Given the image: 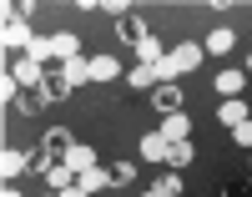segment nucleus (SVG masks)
Segmentation results:
<instances>
[{"label": "nucleus", "mask_w": 252, "mask_h": 197, "mask_svg": "<svg viewBox=\"0 0 252 197\" xmlns=\"http://www.w3.org/2000/svg\"><path fill=\"white\" fill-rule=\"evenodd\" d=\"M46 182H51V187H56V192H71V187H76V182H81V172H76V167H71V162H56V167H51V172H46Z\"/></svg>", "instance_id": "nucleus-11"}, {"label": "nucleus", "mask_w": 252, "mask_h": 197, "mask_svg": "<svg viewBox=\"0 0 252 197\" xmlns=\"http://www.w3.org/2000/svg\"><path fill=\"white\" fill-rule=\"evenodd\" d=\"M217 121H222V126H242V121H247V101H242V96H232V101H222V112H217Z\"/></svg>", "instance_id": "nucleus-16"}, {"label": "nucleus", "mask_w": 252, "mask_h": 197, "mask_svg": "<svg viewBox=\"0 0 252 197\" xmlns=\"http://www.w3.org/2000/svg\"><path fill=\"white\" fill-rule=\"evenodd\" d=\"M152 106H157L161 117H177V112H182V91H177V81L157 86V91H152Z\"/></svg>", "instance_id": "nucleus-4"}, {"label": "nucleus", "mask_w": 252, "mask_h": 197, "mask_svg": "<svg viewBox=\"0 0 252 197\" xmlns=\"http://www.w3.org/2000/svg\"><path fill=\"white\" fill-rule=\"evenodd\" d=\"M26 56H31V61H40V66H46V61H56V51H51V40H46V36H35Z\"/></svg>", "instance_id": "nucleus-25"}, {"label": "nucleus", "mask_w": 252, "mask_h": 197, "mask_svg": "<svg viewBox=\"0 0 252 197\" xmlns=\"http://www.w3.org/2000/svg\"><path fill=\"white\" fill-rule=\"evenodd\" d=\"M76 187H81V192H101V187H111V177H106V167L96 162V167L81 172V182H76Z\"/></svg>", "instance_id": "nucleus-18"}, {"label": "nucleus", "mask_w": 252, "mask_h": 197, "mask_svg": "<svg viewBox=\"0 0 252 197\" xmlns=\"http://www.w3.org/2000/svg\"><path fill=\"white\" fill-rule=\"evenodd\" d=\"M40 86H46V96H51V101H66V96L76 91V86H71V76L61 71V66H46V81H40Z\"/></svg>", "instance_id": "nucleus-5"}, {"label": "nucleus", "mask_w": 252, "mask_h": 197, "mask_svg": "<svg viewBox=\"0 0 252 197\" xmlns=\"http://www.w3.org/2000/svg\"><path fill=\"white\" fill-rule=\"evenodd\" d=\"M136 56H141V66H157V61H166V51L157 46V40H152V36H146V40H141V46H136Z\"/></svg>", "instance_id": "nucleus-24"}, {"label": "nucleus", "mask_w": 252, "mask_h": 197, "mask_svg": "<svg viewBox=\"0 0 252 197\" xmlns=\"http://www.w3.org/2000/svg\"><path fill=\"white\" fill-rule=\"evenodd\" d=\"M166 147H172V142H166L161 131H146V137H141V157H146V162H161V167H166Z\"/></svg>", "instance_id": "nucleus-13"}, {"label": "nucleus", "mask_w": 252, "mask_h": 197, "mask_svg": "<svg viewBox=\"0 0 252 197\" xmlns=\"http://www.w3.org/2000/svg\"><path fill=\"white\" fill-rule=\"evenodd\" d=\"M0 197H20V192H15V187H10V182H5V192H0Z\"/></svg>", "instance_id": "nucleus-29"}, {"label": "nucleus", "mask_w": 252, "mask_h": 197, "mask_svg": "<svg viewBox=\"0 0 252 197\" xmlns=\"http://www.w3.org/2000/svg\"><path fill=\"white\" fill-rule=\"evenodd\" d=\"M51 51H56V61H51V66H66V61H76V56H81V40H76L71 31H56V36H51Z\"/></svg>", "instance_id": "nucleus-6"}, {"label": "nucleus", "mask_w": 252, "mask_h": 197, "mask_svg": "<svg viewBox=\"0 0 252 197\" xmlns=\"http://www.w3.org/2000/svg\"><path fill=\"white\" fill-rule=\"evenodd\" d=\"M126 81H131V91H157V86H166L157 66H136V71H126Z\"/></svg>", "instance_id": "nucleus-10"}, {"label": "nucleus", "mask_w": 252, "mask_h": 197, "mask_svg": "<svg viewBox=\"0 0 252 197\" xmlns=\"http://www.w3.org/2000/svg\"><path fill=\"white\" fill-rule=\"evenodd\" d=\"M10 76H15V86H40V81H46V66H40V61H15L10 66Z\"/></svg>", "instance_id": "nucleus-7"}, {"label": "nucleus", "mask_w": 252, "mask_h": 197, "mask_svg": "<svg viewBox=\"0 0 252 197\" xmlns=\"http://www.w3.org/2000/svg\"><path fill=\"white\" fill-rule=\"evenodd\" d=\"M247 76H252V56H247Z\"/></svg>", "instance_id": "nucleus-30"}, {"label": "nucleus", "mask_w": 252, "mask_h": 197, "mask_svg": "<svg viewBox=\"0 0 252 197\" xmlns=\"http://www.w3.org/2000/svg\"><path fill=\"white\" fill-rule=\"evenodd\" d=\"M56 197H66V192H56Z\"/></svg>", "instance_id": "nucleus-32"}, {"label": "nucleus", "mask_w": 252, "mask_h": 197, "mask_svg": "<svg viewBox=\"0 0 252 197\" xmlns=\"http://www.w3.org/2000/svg\"><path fill=\"white\" fill-rule=\"evenodd\" d=\"M15 106H20V112H31V117H40V112L51 106V96H46V86H20V91H15Z\"/></svg>", "instance_id": "nucleus-3"}, {"label": "nucleus", "mask_w": 252, "mask_h": 197, "mask_svg": "<svg viewBox=\"0 0 252 197\" xmlns=\"http://www.w3.org/2000/svg\"><path fill=\"white\" fill-rule=\"evenodd\" d=\"M232 142H237V147H252V117H247L242 126H232Z\"/></svg>", "instance_id": "nucleus-27"}, {"label": "nucleus", "mask_w": 252, "mask_h": 197, "mask_svg": "<svg viewBox=\"0 0 252 197\" xmlns=\"http://www.w3.org/2000/svg\"><path fill=\"white\" fill-rule=\"evenodd\" d=\"M242 86H247V71H217V91L232 101V96H242Z\"/></svg>", "instance_id": "nucleus-15"}, {"label": "nucleus", "mask_w": 252, "mask_h": 197, "mask_svg": "<svg viewBox=\"0 0 252 197\" xmlns=\"http://www.w3.org/2000/svg\"><path fill=\"white\" fill-rule=\"evenodd\" d=\"M61 71L71 76V86H86V81H91V56H76V61L61 66Z\"/></svg>", "instance_id": "nucleus-19"}, {"label": "nucleus", "mask_w": 252, "mask_h": 197, "mask_svg": "<svg viewBox=\"0 0 252 197\" xmlns=\"http://www.w3.org/2000/svg\"><path fill=\"white\" fill-rule=\"evenodd\" d=\"M232 31H212V36H207V51H212V56H227V51H232Z\"/></svg>", "instance_id": "nucleus-21"}, {"label": "nucleus", "mask_w": 252, "mask_h": 197, "mask_svg": "<svg viewBox=\"0 0 252 197\" xmlns=\"http://www.w3.org/2000/svg\"><path fill=\"white\" fill-rule=\"evenodd\" d=\"M161 137H166V142H182V137H187V117H182V112L166 117V121H161Z\"/></svg>", "instance_id": "nucleus-22"}, {"label": "nucleus", "mask_w": 252, "mask_h": 197, "mask_svg": "<svg viewBox=\"0 0 252 197\" xmlns=\"http://www.w3.org/2000/svg\"><path fill=\"white\" fill-rule=\"evenodd\" d=\"M116 40H126V46H141V40H146V20H141L136 10H126V15L116 20Z\"/></svg>", "instance_id": "nucleus-2"}, {"label": "nucleus", "mask_w": 252, "mask_h": 197, "mask_svg": "<svg viewBox=\"0 0 252 197\" xmlns=\"http://www.w3.org/2000/svg\"><path fill=\"white\" fill-rule=\"evenodd\" d=\"M192 157H197V152H192V142H187V137H182V142H172V147H166V167H172V172H182V167L192 162Z\"/></svg>", "instance_id": "nucleus-17"}, {"label": "nucleus", "mask_w": 252, "mask_h": 197, "mask_svg": "<svg viewBox=\"0 0 252 197\" xmlns=\"http://www.w3.org/2000/svg\"><path fill=\"white\" fill-rule=\"evenodd\" d=\"M66 162H71L76 172H86V167H96V152H91V147H81V142H76V147H71V157H66Z\"/></svg>", "instance_id": "nucleus-23"}, {"label": "nucleus", "mask_w": 252, "mask_h": 197, "mask_svg": "<svg viewBox=\"0 0 252 197\" xmlns=\"http://www.w3.org/2000/svg\"><path fill=\"white\" fill-rule=\"evenodd\" d=\"M0 172H5V182H10V177H20V172H31V152L5 147V152H0Z\"/></svg>", "instance_id": "nucleus-9"}, {"label": "nucleus", "mask_w": 252, "mask_h": 197, "mask_svg": "<svg viewBox=\"0 0 252 197\" xmlns=\"http://www.w3.org/2000/svg\"><path fill=\"white\" fill-rule=\"evenodd\" d=\"M71 147H76V142H71V131H61V126H51L46 137H40V152H46L51 162H66V157H71Z\"/></svg>", "instance_id": "nucleus-1"}, {"label": "nucleus", "mask_w": 252, "mask_h": 197, "mask_svg": "<svg viewBox=\"0 0 252 197\" xmlns=\"http://www.w3.org/2000/svg\"><path fill=\"white\" fill-rule=\"evenodd\" d=\"M157 192H161V197H182V177H177V172H166V177L157 182Z\"/></svg>", "instance_id": "nucleus-26"}, {"label": "nucleus", "mask_w": 252, "mask_h": 197, "mask_svg": "<svg viewBox=\"0 0 252 197\" xmlns=\"http://www.w3.org/2000/svg\"><path fill=\"white\" fill-rule=\"evenodd\" d=\"M106 177H111V187H131V182H136V167H131V162H111Z\"/></svg>", "instance_id": "nucleus-20"}, {"label": "nucleus", "mask_w": 252, "mask_h": 197, "mask_svg": "<svg viewBox=\"0 0 252 197\" xmlns=\"http://www.w3.org/2000/svg\"><path fill=\"white\" fill-rule=\"evenodd\" d=\"M146 197H161V192H157V187H152V192H146Z\"/></svg>", "instance_id": "nucleus-31"}, {"label": "nucleus", "mask_w": 252, "mask_h": 197, "mask_svg": "<svg viewBox=\"0 0 252 197\" xmlns=\"http://www.w3.org/2000/svg\"><path fill=\"white\" fill-rule=\"evenodd\" d=\"M116 76H126L116 56H91V81H116Z\"/></svg>", "instance_id": "nucleus-14"}, {"label": "nucleus", "mask_w": 252, "mask_h": 197, "mask_svg": "<svg viewBox=\"0 0 252 197\" xmlns=\"http://www.w3.org/2000/svg\"><path fill=\"white\" fill-rule=\"evenodd\" d=\"M166 61H172V71H177V76H182V71H197V66H202V46H192V40H187V46H177Z\"/></svg>", "instance_id": "nucleus-8"}, {"label": "nucleus", "mask_w": 252, "mask_h": 197, "mask_svg": "<svg viewBox=\"0 0 252 197\" xmlns=\"http://www.w3.org/2000/svg\"><path fill=\"white\" fill-rule=\"evenodd\" d=\"M66 197H91V192H81V187H71V192H66Z\"/></svg>", "instance_id": "nucleus-28"}, {"label": "nucleus", "mask_w": 252, "mask_h": 197, "mask_svg": "<svg viewBox=\"0 0 252 197\" xmlns=\"http://www.w3.org/2000/svg\"><path fill=\"white\" fill-rule=\"evenodd\" d=\"M31 31H26V20H5V51H31Z\"/></svg>", "instance_id": "nucleus-12"}]
</instances>
